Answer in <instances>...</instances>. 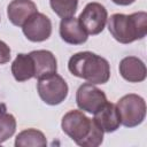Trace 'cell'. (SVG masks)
Segmentation results:
<instances>
[{
    "label": "cell",
    "instance_id": "obj_11",
    "mask_svg": "<svg viewBox=\"0 0 147 147\" xmlns=\"http://www.w3.org/2000/svg\"><path fill=\"white\" fill-rule=\"evenodd\" d=\"M29 54L31 55L34 65V78L40 79L56 72L57 62L52 52L46 49H38L32 51Z\"/></svg>",
    "mask_w": 147,
    "mask_h": 147
},
{
    "label": "cell",
    "instance_id": "obj_3",
    "mask_svg": "<svg viewBox=\"0 0 147 147\" xmlns=\"http://www.w3.org/2000/svg\"><path fill=\"white\" fill-rule=\"evenodd\" d=\"M110 34L121 44H130L147 34V13L138 11L130 15L113 14L108 20Z\"/></svg>",
    "mask_w": 147,
    "mask_h": 147
},
{
    "label": "cell",
    "instance_id": "obj_13",
    "mask_svg": "<svg viewBox=\"0 0 147 147\" xmlns=\"http://www.w3.org/2000/svg\"><path fill=\"white\" fill-rule=\"evenodd\" d=\"M93 119L103 132H115L121 125V117L115 103L106 102L95 114Z\"/></svg>",
    "mask_w": 147,
    "mask_h": 147
},
{
    "label": "cell",
    "instance_id": "obj_1",
    "mask_svg": "<svg viewBox=\"0 0 147 147\" xmlns=\"http://www.w3.org/2000/svg\"><path fill=\"white\" fill-rule=\"evenodd\" d=\"M62 131L78 146L98 147L103 141V131L93 118H88L82 110H70L62 117Z\"/></svg>",
    "mask_w": 147,
    "mask_h": 147
},
{
    "label": "cell",
    "instance_id": "obj_10",
    "mask_svg": "<svg viewBox=\"0 0 147 147\" xmlns=\"http://www.w3.org/2000/svg\"><path fill=\"white\" fill-rule=\"evenodd\" d=\"M37 11V5L32 0H13L7 7L8 20L21 28Z\"/></svg>",
    "mask_w": 147,
    "mask_h": 147
},
{
    "label": "cell",
    "instance_id": "obj_7",
    "mask_svg": "<svg viewBox=\"0 0 147 147\" xmlns=\"http://www.w3.org/2000/svg\"><path fill=\"white\" fill-rule=\"evenodd\" d=\"M106 102L107 96L105 92L98 88L94 84L84 83L76 92V103L83 111L95 114Z\"/></svg>",
    "mask_w": 147,
    "mask_h": 147
},
{
    "label": "cell",
    "instance_id": "obj_4",
    "mask_svg": "<svg viewBox=\"0 0 147 147\" xmlns=\"http://www.w3.org/2000/svg\"><path fill=\"white\" fill-rule=\"evenodd\" d=\"M121 124L126 127L140 125L146 117V102L138 94L130 93L122 96L116 103Z\"/></svg>",
    "mask_w": 147,
    "mask_h": 147
},
{
    "label": "cell",
    "instance_id": "obj_15",
    "mask_svg": "<svg viewBox=\"0 0 147 147\" xmlns=\"http://www.w3.org/2000/svg\"><path fill=\"white\" fill-rule=\"evenodd\" d=\"M47 140L45 134L37 129H26L21 131L15 139L16 147H26V146H46Z\"/></svg>",
    "mask_w": 147,
    "mask_h": 147
},
{
    "label": "cell",
    "instance_id": "obj_18",
    "mask_svg": "<svg viewBox=\"0 0 147 147\" xmlns=\"http://www.w3.org/2000/svg\"><path fill=\"white\" fill-rule=\"evenodd\" d=\"M10 60V48L9 46L0 40V64H5Z\"/></svg>",
    "mask_w": 147,
    "mask_h": 147
},
{
    "label": "cell",
    "instance_id": "obj_16",
    "mask_svg": "<svg viewBox=\"0 0 147 147\" xmlns=\"http://www.w3.org/2000/svg\"><path fill=\"white\" fill-rule=\"evenodd\" d=\"M16 131V119L15 117L7 113L5 109L0 108V144L8 140Z\"/></svg>",
    "mask_w": 147,
    "mask_h": 147
},
{
    "label": "cell",
    "instance_id": "obj_5",
    "mask_svg": "<svg viewBox=\"0 0 147 147\" xmlns=\"http://www.w3.org/2000/svg\"><path fill=\"white\" fill-rule=\"evenodd\" d=\"M37 91L40 99L46 105L56 106L65 100L69 87L63 77L55 72L38 79Z\"/></svg>",
    "mask_w": 147,
    "mask_h": 147
},
{
    "label": "cell",
    "instance_id": "obj_14",
    "mask_svg": "<svg viewBox=\"0 0 147 147\" xmlns=\"http://www.w3.org/2000/svg\"><path fill=\"white\" fill-rule=\"evenodd\" d=\"M11 74L17 82L34 78V65L31 55L20 53L11 63Z\"/></svg>",
    "mask_w": 147,
    "mask_h": 147
},
{
    "label": "cell",
    "instance_id": "obj_12",
    "mask_svg": "<svg viewBox=\"0 0 147 147\" xmlns=\"http://www.w3.org/2000/svg\"><path fill=\"white\" fill-rule=\"evenodd\" d=\"M118 70L121 76L130 83L144 82L147 76V70L144 61L136 56H126L122 59Z\"/></svg>",
    "mask_w": 147,
    "mask_h": 147
},
{
    "label": "cell",
    "instance_id": "obj_8",
    "mask_svg": "<svg viewBox=\"0 0 147 147\" xmlns=\"http://www.w3.org/2000/svg\"><path fill=\"white\" fill-rule=\"evenodd\" d=\"M22 31L30 41H45L51 37L52 22L45 14L37 11L22 25Z\"/></svg>",
    "mask_w": 147,
    "mask_h": 147
},
{
    "label": "cell",
    "instance_id": "obj_19",
    "mask_svg": "<svg viewBox=\"0 0 147 147\" xmlns=\"http://www.w3.org/2000/svg\"><path fill=\"white\" fill-rule=\"evenodd\" d=\"M114 3L119 5V6H129L131 3H133L136 0H111Z\"/></svg>",
    "mask_w": 147,
    "mask_h": 147
},
{
    "label": "cell",
    "instance_id": "obj_2",
    "mask_svg": "<svg viewBox=\"0 0 147 147\" xmlns=\"http://www.w3.org/2000/svg\"><path fill=\"white\" fill-rule=\"evenodd\" d=\"M69 71L87 83L91 84H106L110 78L109 62L92 52H78L74 54L68 62Z\"/></svg>",
    "mask_w": 147,
    "mask_h": 147
},
{
    "label": "cell",
    "instance_id": "obj_17",
    "mask_svg": "<svg viewBox=\"0 0 147 147\" xmlns=\"http://www.w3.org/2000/svg\"><path fill=\"white\" fill-rule=\"evenodd\" d=\"M51 8L61 18L71 17L77 11L78 0H49Z\"/></svg>",
    "mask_w": 147,
    "mask_h": 147
},
{
    "label": "cell",
    "instance_id": "obj_9",
    "mask_svg": "<svg viewBox=\"0 0 147 147\" xmlns=\"http://www.w3.org/2000/svg\"><path fill=\"white\" fill-rule=\"evenodd\" d=\"M60 36L62 40L70 45H82L86 42L88 34L75 16L65 17L60 23Z\"/></svg>",
    "mask_w": 147,
    "mask_h": 147
},
{
    "label": "cell",
    "instance_id": "obj_6",
    "mask_svg": "<svg viewBox=\"0 0 147 147\" xmlns=\"http://www.w3.org/2000/svg\"><path fill=\"white\" fill-rule=\"evenodd\" d=\"M108 20V13L103 5L99 2H88L80 13L78 21L87 34H99L103 31Z\"/></svg>",
    "mask_w": 147,
    "mask_h": 147
}]
</instances>
